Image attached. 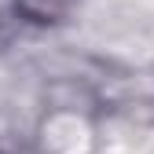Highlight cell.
<instances>
[{
	"instance_id": "obj_1",
	"label": "cell",
	"mask_w": 154,
	"mask_h": 154,
	"mask_svg": "<svg viewBox=\"0 0 154 154\" xmlns=\"http://www.w3.org/2000/svg\"><path fill=\"white\" fill-rule=\"evenodd\" d=\"M77 0H15V11L29 22H59Z\"/></svg>"
}]
</instances>
